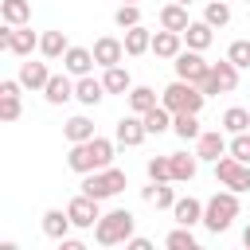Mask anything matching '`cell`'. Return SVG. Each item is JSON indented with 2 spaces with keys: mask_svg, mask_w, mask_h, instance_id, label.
Instances as JSON below:
<instances>
[{
  "mask_svg": "<svg viewBox=\"0 0 250 250\" xmlns=\"http://www.w3.org/2000/svg\"><path fill=\"white\" fill-rule=\"evenodd\" d=\"M66 164H70V172H78V176L98 172V168H109V164H113V141H105V137L78 141V145H70Z\"/></svg>",
  "mask_w": 250,
  "mask_h": 250,
  "instance_id": "obj_1",
  "label": "cell"
},
{
  "mask_svg": "<svg viewBox=\"0 0 250 250\" xmlns=\"http://www.w3.org/2000/svg\"><path fill=\"white\" fill-rule=\"evenodd\" d=\"M133 227H137V215L117 207V211H105L94 223V238H98V246H125L133 238Z\"/></svg>",
  "mask_w": 250,
  "mask_h": 250,
  "instance_id": "obj_2",
  "label": "cell"
},
{
  "mask_svg": "<svg viewBox=\"0 0 250 250\" xmlns=\"http://www.w3.org/2000/svg\"><path fill=\"white\" fill-rule=\"evenodd\" d=\"M238 219V191H215L207 203H203V227L211 230V234H223V230H230V223Z\"/></svg>",
  "mask_w": 250,
  "mask_h": 250,
  "instance_id": "obj_3",
  "label": "cell"
},
{
  "mask_svg": "<svg viewBox=\"0 0 250 250\" xmlns=\"http://www.w3.org/2000/svg\"><path fill=\"white\" fill-rule=\"evenodd\" d=\"M203 102H207V94H203L195 82H188V78L168 82V86H164V94H160V105H168L172 113H199V109H203Z\"/></svg>",
  "mask_w": 250,
  "mask_h": 250,
  "instance_id": "obj_4",
  "label": "cell"
},
{
  "mask_svg": "<svg viewBox=\"0 0 250 250\" xmlns=\"http://www.w3.org/2000/svg\"><path fill=\"white\" fill-rule=\"evenodd\" d=\"M121 188H129V176L121 168H113V164L109 168H98V172H86V180H82V191L94 195V199H109Z\"/></svg>",
  "mask_w": 250,
  "mask_h": 250,
  "instance_id": "obj_5",
  "label": "cell"
},
{
  "mask_svg": "<svg viewBox=\"0 0 250 250\" xmlns=\"http://www.w3.org/2000/svg\"><path fill=\"white\" fill-rule=\"evenodd\" d=\"M238 86V66L230 62V59H219V62H211V74L199 82V90L211 98V94H230Z\"/></svg>",
  "mask_w": 250,
  "mask_h": 250,
  "instance_id": "obj_6",
  "label": "cell"
},
{
  "mask_svg": "<svg viewBox=\"0 0 250 250\" xmlns=\"http://www.w3.org/2000/svg\"><path fill=\"white\" fill-rule=\"evenodd\" d=\"M215 180L230 191H250V164H242L234 156H219L215 160Z\"/></svg>",
  "mask_w": 250,
  "mask_h": 250,
  "instance_id": "obj_7",
  "label": "cell"
},
{
  "mask_svg": "<svg viewBox=\"0 0 250 250\" xmlns=\"http://www.w3.org/2000/svg\"><path fill=\"white\" fill-rule=\"evenodd\" d=\"M172 66H176V78H188V82H195V86L211 74V62L203 59V51H191V47H188V51H180Z\"/></svg>",
  "mask_w": 250,
  "mask_h": 250,
  "instance_id": "obj_8",
  "label": "cell"
},
{
  "mask_svg": "<svg viewBox=\"0 0 250 250\" xmlns=\"http://www.w3.org/2000/svg\"><path fill=\"white\" fill-rule=\"evenodd\" d=\"M0 47L4 51H12V55H31L35 47H39V35L23 23V27H12V23H4V31H0Z\"/></svg>",
  "mask_w": 250,
  "mask_h": 250,
  "instance_id": "obj_9",
  "label": "cell"
},
{
  "mask_svg": "<svg viewBox=\"0 0 250 250\" xmlns=\"http://www.w3.org/2000/svg\"><path fill=\"white\" fill-rule=\"evenodd\" d=\"M98 203H102V199H94V195H86V191H82V195H74V199L66 203V211H70V223H74L78 230H90V227L102 219Z\"/></svg>",
  "mask_w": 250,
  "mask_h": 250,
  "instance_id": "obj_10",
  "label": "cell"
},
{
  "mask_svg": "<svg viewBox=\"0 0 250 250\" xmlns=\"http://www.w3.org/2000/svg\"><path fill=\"white\" fill-rule=\"evenodd\" d=\"M94 62L98 66H117L121 59H125V39H117V35H102V39H94Z\"/></svg>",
  "mask_w": 250,
  "mask_h": 250,
  "instance_id": "obj_11",
  "label": "cell"
},
{
  "mask_svg": "<svg viewBox=\"0 0 250 250\" xmlns=\"http://www.w3.org/2000/svg\"><path fill=\"white\" fill-rule=\"evenodd\" d=\"M145 137H148V129H145V117H141V113H129V117H121V121H117V145L137 148Z\"/></svg>",
  "mask_w": 250,
  "mask_h": 250,
  "instance_id": "obj_12",
  "label": "cell"
},
{
  "mask_svg": "<svg viewBox=\"0 0 250 250\" xmlns=\"http://www.w3.org/2000/svg\"><path fill=\"white\" fill-rule=\"evenodd\" d=\"M195 156L215 164L219 156H227V137H223L219 129H207V133H199V137H195Z\"/></svg>",
  "mask_w": 250,
  "mask_h": 250,
  "instance_id": "obj_13",
  "label": "cell"
},
{
  "mask_svg": "<svg viewBox=\"0 0 250 250\" xmlns=\"http://www.w3.org/2000/svg\"><path fill=\"white\" fill-rule=\"evenodd\" d=\"M98 62H94V51L90 47H70L66 55H62V70L66 74H74V78H82V74H90Z\"/></svg>",
  "mask_w": 250,
  "mask_h": 250,
  "instance_id": "obj_14",
  "label": "cell"
},
{
  "mask_svg": "<svg viewBox=\"0 0 250 250\" xmlns=\"http://www.w3.org/2000/svg\"><path fill=\"white\" fill-rule=\"evenodd\" d=\"M172 219H176L180 227H195V223H203V203H199L195 195H180V199L172 203Z\"/></svg>",
  "mask_w": 250,
  "mask_h": 250,
  "instance_id": "obj_15",
  "label": "cell"
},
{
  "mask_svg": "<svg viewBox=\"0 0 250 250\" xmlns=\"http://www.w3.org/2000/svg\"><path fill=\"white\" fill-rule=\"evenodd\" d=\"M184 43H188L191 51H207V47L215 43V27H211L207 20H191V23L184 27Z\"/></svg>",
  "mask_w": 250,
  "mask_h": 250,
  "instance_id": "obj_16",
  "label": "cell"
},
{
  "mask_svg": "<svg viewBox=\"0 0 250 250\" xmlns=\"http://www.w3.org/2000/svg\"><path fill=\"white\" fill-rule=\"evenodd\" d=\"M180 43H184V35H180V31H168V27L152 31V55H156V59H176V55L184 51Z\"/></svg>",
  "mask_w": 250,
  "mask_h": 250,
  "instance_id": "obj_17",
  "label": "cell"
},
{
  "mask_svg": "<svg viewBox=\"0 0 250 250\" xmlns=\"http://www.w3.org/2000/svg\"><path fill=\"white\" fill-rule=\"evenodd\" d=\"M43 98H47L51 105L70 102V98H74V82H70V74H51V78H47V86H43Z\"/></svg>",
  "mask_w": 250,
  "mask_h": 250,
  "instance_id": "obj_18",
  "label": "cell"
},
{
  "mask_svg": "<svg viewBox=\"0 0 250 250\" xmlns=\"http://www.w3.org/2000/svg\"><path fill=\"white\" fill-rule=\"evenodd\" d=\"M105 94H109V90H105V82H102V78H90V74H82V78L74 82V98H78L82 105H98Z\"/></svg>",
  "mask_w": 250,
  "mask_h": 250,
  "instance_id": "obj_19",
  "label": "cell"
},
{
  "mask_svg": "<svg viewBox=\"0 0 250 250\" xmlns=\"http://www.w3.org/2000/svg\"><path fill=\"white\" fill-rule=\"evenodd\" d=\"M141 199H145L148 207L164 211V207H172V203H176V191L168 188V180H152L148 188H141Z\"/></svg>",
  "mask_w": 250,
  "mask_h": 250,
  "instance_id": "obj_20",
  "label": "cell"
},
{
  "mask_svg": "<svg viewBox=\"0 0 250 250\" xmlns=\"http://www.w3.org/2000/svg\"><path fill=\"white\" fill-rule=\"evenodd\" d=\"M70 227H74V223H70V211H59V207H47V211H43V234H47V238L59 242V238H66Z\"/></svg>",
  "mask_w": 250,
  "mask_h": 250,
  "instance_id": "obj_21",
  "label": "cell"
},
{
  "mask_svg": "<svg viewBox=\"0 0 250 250\" xmlns=\"http://www.w3.org/2000/svg\"><path fill=\"white\" fill-rule=\"evenodd\" d=\"M191 20H188V4H180V0H172V4H164L160 8V27H168V31H180L184 35V27H188Z\"/></svg>",
  "mask_w": 250,
  "mask_h": 250,
  "instance_id": "obj_22",
  "label": "cell"
},
{
  "mask_svg": "<svg viewBox=\"0 0 250 250\" xmlns=\"http://www.w3.org/2000/svg\"><path fill=\"white\" fill-rule=\"evenodd\" d=\"M145 51H152V31L145 27V23H137V27H125V55H145Z\"/></svg>",
  "mask_w": 250,
  "mask_h": 250,
  "instance_id": "obj_23",
  "label": "cell"
},
{
  "mask_svg": "<svg viewBox=\"0 0 250 250\" xmlns=\"http://www.w3.org/2000/svg\"><path fill=\"white\" fill-rule=\"evenodd\" d=\"M39 51H43V59H62V55L70 51L66 31H43V35H39Z\"/></svg>",
  "mask_w": 250,
  "mask_h": 250,
  "instance_id": "obj_24",
  "label": "cell"
},
{
  "mask_svg": "<svg viewBox=\"0 0 250 250\" xmlns=\"http://www.w3.org/2000/svg\"><path fill=\"white\" fill-rule=\"evenodd\" d=\"M172 180L176 184H191L195 172H199V156H184V152H172Z\"/></svg>",
  "mask_w": 250,
  "mask_h": 250,
  "instance_id": "obj_25",
  "label": "cell"
},
{
  "mask_svg": "<svg viewBox=\"0 0 250 250\" xmlns=\"http://www.w3.org/2000/svg\"><path fill=\"white\" fill-rule=\"evenodd\" d=\"M47 78H51L47 62H31V59H27V62L20 66V82H23L27 90H43V86H47Z\"/></svg>",
  "mask_w": 250,
  "mask_h": 250,
  "instance_id": "obj_26",
  "label": "cell"
},
{
  "mask_svg": "<svg viewBox=\"0 0 250 250\" xmlns=\"http://www.w3.org/2000/svg\"><path fill=\"white\" fill-rule=\"evenodd\" d=\"M145 117V129H148V137H160V133H168L172 129V109L168 105H152L148 113H141Z\"/></svg>",
  "mask_w": 250,
  "mask_h": 250,
  "instance_id": "obj_27",
  "label": "cell"
},
{
  "mask_svg": "<svg viewBox=\"0 0 250 250\" xmlns=\"http://www.w3.org/2000/svg\"><path fill=\"white\" fill-rule=\"evenodd\" d=\"M0 16H4V23L23 27V23L31 20V0H4V4H0Z\"/></svg>",
  "mask_w": 250,
  "mask_h": 250,
  "instance_id": "obj_28",
  "label": "cell"
},
{
  "mask_svg": "<svg viewBox=\"0 0 250 250\" xmlns=\"http://www.w3.org/2000/svg\"><path fill=\"white\" fill-rule=\"evenodd\" d=\"M102 82H105L109 94H129V90H133V78H129V70H125L121 62H117V66H105Z\"/></svg>",
  "mask_w": 250,
  "mask_h": 250,
  "instance_id": "obj_29",
  "label": "cell"
},
{
  "mask_svg": "<svg viewBox=\"0 0 250 250\" xmlns=\"http://www.w3.org/2000/svg\"><path fill=\"white\" fill-rule=\"evenodd\" d=\"M172 133L180 141H195L203 129H199V113H172Z\"/></svg>",
  "mask_w": 250,
  "mask_h": 250,
  "instance_id": "obj_30",
  "label": "cell"
},
{
  "mask_svg": "<svg viewBox=\"0 0 250 250\" xmlns=\"http://www.w3.org/2000/svg\"><path fill=\"white\" fill-rule=\"evenodd\" d=\"M62 137H66L70 145H78V141H90V137H94V121H90V117H70V121L62 125Z\"/></svg>",
  "mask_w": 250,
  "mask_h": 250,
  "instance_id": "obj_31",
  "label": "cell"
},
{
  "mask_svg": "<svg viewBox=\"0 0 250 250\" xmlns=\"http://www.w3.org/2000/svg\"><path fill=\"white\" fill-rule=\"evenodd\" d=\"M152 105H156V90L152 86H133L129 90V109L133 113H148Z\"/></svg>",
  "mask_w": 250,
  "mask_h": 250,
  "instance_id": "obj_32",
  "label": "cell"
},
{
  "mask_svg": "<svg viewBox=\"0 0 250 250\" xmlns=\"http://www.w3.org/2000/svg\"><path fill=\"white\" fill-rule=\"evenodd\" d=\"M203 20H207L211 27H227V23H230V4H227V0H207Z\"/></svg>",
  "mask_w": 250,
  "mask_h": 250,
  "instance_id": "obj_33",
  "label": "cell"
},
{
  "mask_svg": "<svg viewBox=\"0 0 250 250\" xmlns=\"http://www.w3.org/2000/svg\"><path fill=\"white\" fill-rule=\"evenodd\" d=\"M246 125H250V109L230 105V109L223 113V129H227V133H246Z\"/></svg>",
  "mask_w": 250,
  "mask_h": 250,
  "instance_id": "obj_34",
  "label": "cell"
},
{
  "mask_svg": "<svg viewBox=\"0 0 250 250\" xmlns=\"http://www.w3.org/2000/svg\"><path fill=\"white\" fill-rule=\"evenodd\" d=\"M164 246H168V250H195V234H191V227H176V230L164 238Z\"/></svg>",
  "mask_w": 250,
  "mask_h": 250,
  "instance_id": "obj_35",
  "label": "cell"
},
{
  "mask_svg": "<svg viewBox=\"0 0 250 250\" xmlns=\"http://www.w3.org/2000/svg\"><path fill=\"white\" fill-rule=\"evenodd\" d=\"M227 59H230L238 70H246V66H250V39H234V43L227 47Z\"/></svg>",
  "mask_w": 250,
  "mask_h": 250,
  "instance_id": "obj_36",
  "label": "cell"
},
{
  "mask_svg": "<svg viewBox=\"0 0 250 250\" xmlns=\"http://www.w3.org/2000/svg\"><path fill=\"white\" fill-rule=\"evenodd\" d=\"M113 23H117L121 31H125V27H137V23H141V8H137V4H121V8L113 12Z\"/></svg>",
  "mask_w": 250,
  "mask_h": 250,
  "instance_id": "obj_37",
  "label": "cell"
},
{
  "mask_svg": "<svg viewBox=\"0 0 250 250\" xmlns=\"http://www.w3.org/2000/svg\"><path fill=\"white\" fill-rule=\"evenodd\" d=\"M20 117V94H0V121L12 125Z\"/></svg>",
  "mask_w": 250,
  "mask_h": 250,
  "instance_id": "obj_38",
  "label": "cell"
},
{
  "mask_svg": "<svg viewBox=\"0 0 250 250\" xmlns=\"http://www.w3.org/2000/svg\"><path fill=\"white\" fill-rule=\"evenodd\" d=\"M227 152H230L234 160H242V164H250V133H234V141L227 145Z\"/></svg>",
  "mask_w": 250,
  "mask_h": 250,
  "instance_id": "obj_39",
  "label": "cell"
},
{
  "mask_svg": "<svg viewBox=\"0 0 250 250\" xmlns=\"http://www.w3.org/2000/svg\"><path fill=\"white\" fill-rule=\"evenodd\" d=\"M148 180H172V160L168 156H152L148 160Z\"/></svg>",
  "mask_w": 250,
  "mask_h": 250,
  "instance_id": "obj_40",
  "label": "cell"
},
{
  "mask_svg": "<svg viewBox=\"0 0 250 250\" xmlns=\"http://www.w3.org/2000/svg\"><path fill=\"white\" fill-rule=\"evenodd\" d=\"M125 246H129V250H152V242H148V238H137V234H133Z\"/></svg>",
  "mask_w": 250,
  "mask_h": 250,
  "instance_id": "obj_41",
  "label": "cell"
},
{
  "mask_svg": "<svg viewBox=\"0 0 250 250\" xmlns=\"http://www.w3.org/2000/svg\"><path fill=\"white\" fill-rule=\"evenodd\" d=\"M59 250H82L78 238H59Z\"/></svg>",
  "mask_w": 250,
  "mask_h": 250,
  "instance_id": "obj_42",
  "label": "cell"
},
{
  "mask_svg": "<svg viewBox=\"0 0 250 250\" xmlns=\"http://www.w3.org/2000/svg\"><path fill=\"white\" fill-rule=\"evenodd\" d=\"M242 246H246V250H250V227H246V230H242Z\"/></svg>",
  "mask_w": 250,
  "mask_h": 250,
  "instance_id": "obj_43",
  "label": "cell"
},
{
  "mask_svg": "<svg viewBox=\"0 0 250 250\" xmlns=\"http://www.w3.org/2000/svg\"><path fill=\"white\" fill-rule=\"evenodd\" d=\"M121 4H137V0H121Z\"/></svg>",
  "mask_w": 250,
  "mask_h": 250,
  "instance_id": "obj_44",
  "label": "cell"
},
{
  "mask_svg": "<svg viewBox=\"0 0 250 250\" xmlns=\"http://www.w3.org/2000/svg\"><path fill=\"white\" fill-rule=\"evenodd\" d=\"M180 4H195V0H180Z\"/></svg>",
  "mask_w": 250,
  "mask_h": 250,
  "instance_id": "obj_45",
  "label": "cell"
},
{
  "mask_svg": "<svg viewBox=\"0 0 250 250\" xmlns=\"http://www.w3.org/2000/svg\"><path fill=\"white\" fill-rule=\"evenodd\" d=\"M246 4H250V0H246Z\"/></svg>",
  "mask_w": 250,
  "mask_h": 250,
  "instance_id": "obj_46",
  "label": "cell"
}]
</instances>
